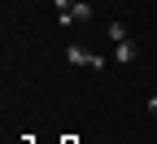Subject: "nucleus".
<instances>
[{
	"label": "nucleus",
	"mask_w": 157,
	"mask_h": 144,
	"mask_svg": "<svg viewBox=\"0 0 157 144\" xmlns=\"http://www.w3.org/2000/svg\"><path fill=\"white\" fill-rule=\"evenodd\" d=\"M135 57H140V48H135L131 39H122V44H113V61H118V66H131Z\"/></svg>",
	"instance_id": "2"
},
{
	"label": "nucleus",
	"mask_w": 157,
	"mask_h": 144,
	"mask_svg": "<svg viewBox=\"0 0 157 144\" xmlns=\"http://www.w3.org/2000/svg\"><path fill=\"white\" fill-rule=\"evenodd\" d=\"M52 5H57V13H70V9H74V0H52Z\"/></svg>",
	"instance_id": "4"
},
{
	"label": "nucleus",
	"mask_w": 157,
	"mask_h": 144,
	"mask_svg": "<svg viewBox=\"0 0 157 144\" xmlns=\"http://www.w3.org/2000/svg\"><path fill=\"white\" fill-rule=\"evenodd\" d=\"M148 114H153V118H157V96H148Z\"/></svg>",
	"instance_id": "5"
},
{
	"label": "nucleus",
	"mask_w": 157,
	"mask_h": 144,
	"mask_svg": "<svg viewBox=\"0 0 157 144\" xmlns=\"http://www.w3.org/2000/svg\"><path fill=\"white\" fill-rule=\"evenodd\" d=\"M105 35L113 39V44H122V39H127V26H122V22H109V31H105Z\"/></svg>",
	"instance_id": "3"
},
{
	"label": "nucleus",
	"mask_w": 157,
	"mask_h": 144,
	"mask_svg": "<svg viewBox=\"0 0 157 144\" xmlns=\"http://www.w3.org/2000/svg\"><path fill=\"white\" fill-rule=\"evenodd\" d=\"M66 61H70V66H92V70H105V66H109L101 53H87V48H78V44L66 48Z\"/></svg>",
	"instance_id": "1"
}]
</instances>
